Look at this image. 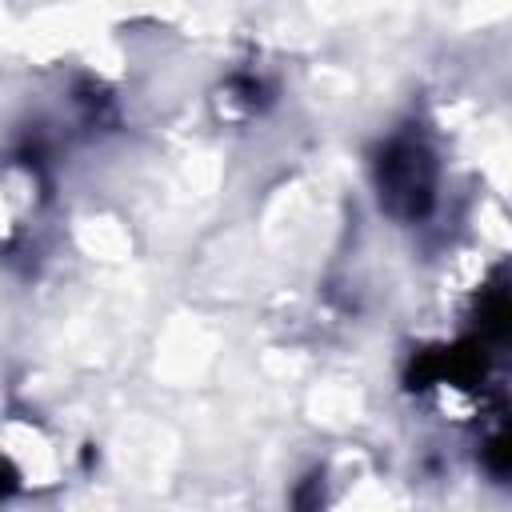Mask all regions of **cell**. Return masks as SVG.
Wrapping results in <instances>:
<instances>
[{
  "mask_svg": "<svg viewBox=\"0 0 512 512\" xmlns=\"http://www.w3.org/2000/svg\"><path fill=\"white\" fill-rule=\"evenodd\" d=\"M376 188H380V204L392 216H400V220L424 216L432 208V196H436V160H432V152L412 136L392 140L380 152Z\"/></svg>",
  "mask_w": 512,
  "mask_h": 512,
  "instance_id": "6da1fadb",
  "label": "cell"
},
{
  "mask_svg": "<svg viewBox=\"0 0 512 512\" xmlns=\"http://www.w3.org/2000/svg\"><path fill=\"white\" fill-rule=\"evenodd\" d=\"M484 456H488V468H492L496 476L508 472V440H504V436H492L488 448H484Z\"/></svg>",
  "mask_w": 512,
  "mask_h": 512,
  "instance_id": "7a4b0ae2",
  "label": "cell"
}]
</instances>
